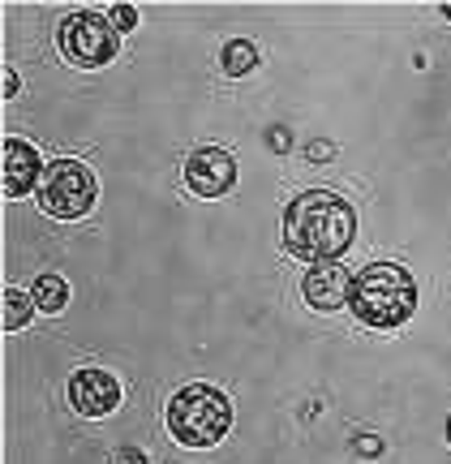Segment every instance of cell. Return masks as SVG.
<instances>
[{
  "label": "cell",
  "instance_id": "obj_11",
  "mask_svg": "<svg viewBox=\"0 0 451 464\" xmlns=\"http://www.w3.org/2000/svg\"><path fill=\"white\" fill-rule=\"evenodd\" d=\"M219 65H224L228 78H245V73L258 69V48H254L250 39H233V44H224V52H219Z\"/></svg>",
  "mask_w": 451,
  "mask_h": 464
},
{
  "label": "cell",
  "instance_id": "obj_3",
  "mask_svg": "<svg viewBox=\"0 0 451 464\" xmlns=\"http://www.w3.org/2000/svg\"><path fill=\"white\" fill-rule=\"evenodd\" d=\"M168 430L185 448H211L233 430V400L211 382H189L168 400Z\"/></svg>",
  "mask_w": 451,
  "mask_h": 464
},
{
  "label": "cell",
  "instance_id": "obj_17",
  "mask_svg": "<svg viewBox=\"0 0 451 464\" xmlns=\"http://www.w3.org/2000/svg\"><path fill=\"white\" fill-rule=\"evenodd\" d=\"M0 95H5V100H14L17 95V73L14 69H5V91H0Z\"/></svg>",
  "mask_w": 451,
  "mask_h": 464
},
{
  "label": "cell",
  "instance_id": "obj_8",
  "mask_svg": "<svg viewBox=\"0 0 451 464\" xmlns=\"http://www.w3.org/2000/svg\"><path fill=\"white\" fill-rule=\"evenodd\" d=\"M69 404L82 417H108L120 404V382L108 370H78L69 379Z\"/></svg>",
  "mask_w": 451,
  "mask_h": 464
},
{
  "label": "cell",
  "instance_id": "obj_7",
  "mask_svg": "<svg viewBox=\"0 0 451 464\" xmlns=\"http://www.w3.org/2000/svg\"><path fill=\"white\" fill-rule=\"evenodd\" d=\"M0 168H5V198H26V194H39V181H43V160H39V150L31 142H22V138H5V147H0Z\"/></svg>",
  "mask_w": 451,
  "mask_h": 464
},
{
  "label": "cell",
  "instance_id": "obj_2",
  "mask_svg": "<svg viewBox=\"0 0 451 464\" xmlns=\"http://www.w3.org/2000/svg\"><path fill=\"white\" fill-rule=\"evenodd\" d=\"M349 305L369 327H404L417 310V284L400 263H369L352 276Z\"/></svg>",
  "mask_w": 451,
  "mask_h": 464
},
{
  "label": "cell",
  "instance_id": "obj_16",
  "mask_svg": "<svg viewBox=\"0 0 451 464\" xmlns=\"http://www.w3.org/2000/svg\"><path fill=\"white\" fill-rule=\"evenodd\" d=\"M357 451H361V456H379L383 443H379V439H357Z\"/></svg>",
  "mask_w": 451,
  "mask_h": 464
},
{
  "label": "cell",
  "instance_id": "obj_14",
  "mask_svg": "<svg viewBox=\"0 0 451 464\" xmlns=\"http://www.w3.org/2000/svg\"><path fill=\"white\" fill-rule=\"evenodd\" d=\"M288 147H293V133H288L284 125H275V130H271V150H280V155H284Z\"/></svg>",
  "mask_w": 451,
  "mask_h": 464
},
{
  "label": "cell",
  "instance_id": "obj_15",
  "mask_svg": "<svg viewBox=\"0 0 451 464\" xmlns=\"http://www.w3.org/2000/svg\"><path fill=\"white\" fill-rule=\"evenodd\" d=\"M331 142H310V147H305V155H310V160H314V164H327V160H331Z\"/></svg>",
  "mask_w": 451,
  "mask_h": 464
},
{
  "label": "cell",
  "instance_id": "obj_13",
  "mask_svg": "<svg viewBox=\"0 0 451 464\" xmlns=\"http://www.w3.org/2000/svg\"><path fill=\"white\" fill-rule=\"evenodd\" d=\"M108 17H112V26H117V31H134V26H138V9H134V5H117Z\"/></svg>",
  "mask_w": 451,
  "mask_h": 464
},
{
  "label": "cell",
  "instance_id": "obj_10",
  "mask_svg": "<svg viewBox=\"0 0 451 464\" xmlns=\"http://www.w3.org/2000/svg\"><path fill=\"white\" fill-rule=\"evenodd\" d=\"M34 297V310H43V314H61L69 305V284L61 280V276H39L31 288Z\"/></svg>",
  "mask_w": 451,
  "mask_h": 464
},
{
  "label": "cell",
  "instance_id": "obj_18",
  "mask_svg": "<svg viewBox=\"0 0 451 464\" xmlns=\"http://www.w3.org/2000/svg\"><path fill=\"white\" fill-rule=\"evenodd\" d=\"M117 464H147V456H142L138 448H130V451H120L117 456Z\"/></svg>",
  "mask_w": 451,
  "mask_h": 464
},
{
  "label": "cell",
  "instance_id": "obj_12",
  "mask_svg": "<svg viewBox=\"0 0 451 464\" xmlns=\"http://www.w3.org/2000/svg\"><path fill=\"white\" fill-rule=\"evenodd\" d=\"M0 305H5V314H0V323H5V332H22V327L31 323L34 297H31V293H22V288H5V297H0Z\"/></svg>",
  "mask_w": 451,
  "mask_h": 464
},
{
  "label": "cell",
  "instance_id": "obj_20",
  "mask_svg": "<svg viewBox=\"0 0 451 464\" xmlns=\"http://www.w3.org/2000/svg\"><path fill=\"white\" fill-rule=\"evenodd\" d=\"M447 443H451V417H447Z\"/></svg>",
  "mask_w": 451,
  "mask_h": 464
},
{
  "label": "cell",
  "instance_id": "obj_9",
  "mask_svg": "<svg viewBox=\"0 0 451 464\" xmlns=\"http://www.w3.org/2000/svg\"><path fill=\"white\" fill-rule=\"evenodd\" d=\"M349 288H352V276L340 263H314L301 276V297L310 301L314 310H340V305H349Z\"/></svg>",
  "mask_w": 451,
  "mask_h": 464
},
{
  "label": "cell",
  "instance_id": "obj_19",
  "mask_svg": "<svg viewBox=\"0 0 451 464\" xmlns=\"http://www.w3.org/2000/svg\"><path fill=\"white\" fill-rule=\"evenodd\" d=\"M443 17H451V5H443Z\"/></svg>",
  "mask_w": 451,
  "mask_h": 464
},
{
  "label": "cell",
  "instance_id": "obj_1",
  "mask_svg": "<svg viewBox=\"0 0 451 464\" xmlns=\"http://www.w3.org/2000/svg\"><path fill=\"white\" fill-rule=\"evenodd\" d=\"M357 237L352 207L331 189H305L284 211V246L305 263H335Z\"/></svg>",
  "mask_w": 451,
  "mask_h": 464
},
{
  "label": "cell",
  "instance_id": "obj_5",
  "mask_svg": "<svg viewBox=\"0 0 451 464\" xmlns=\"http://www.w3.org/2000/svg\"><path fill=\"white\" fill-rule=\"evenodd\" d=\"M56 44H61V56H65L69 65H78V69L108 65V61L117 56V48H120L117 26H112L108 17H100V14H86V9L69 14L65 22H61Z\"/></svg>",
  "mask_w": 451,
  "mask_h": 464
},
{
  "label": "cell",
  "instance_id": "obj_6",
  "mask_svg": "<svg viewBox=\"0 0 451 464\" xmlns=\"http://www.w3.org/2000/svg\"><path fill=\"white\" fill-rule=\"evenodd\" d=\"M236 181V160L219 147H198L185 160V185L198 194V198H219L228 194Z\"/></svg>",
  "mask_w": 451,
  "mask_h": 464
},
{
  "label": "cell",
  "instance_id": "obj_4",
  "mask_svg": "<svg viewBox=\"0 0 451 464\" xmlns=\"http://www.w3.org/2000/svg\"><path fill=\"white\" fill-rule=\"evenodd\" d=\"M95 172L82 160H52L43 181H39V207L52 219H82L95 207Z\"/></svg>",
  "mask_w": 451,
  "mask_h": 464
}]
</instances>
